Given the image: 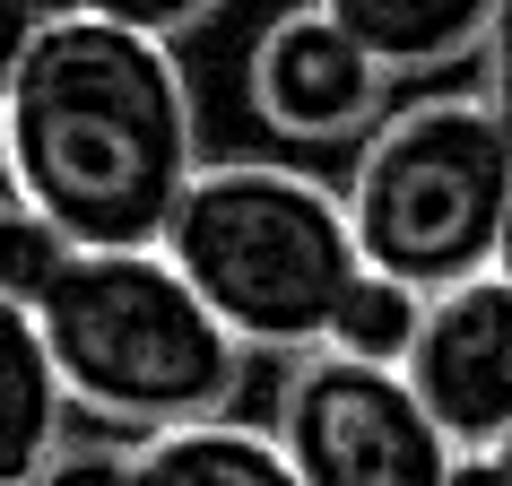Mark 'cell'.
<instances>
[{
	"label": "cell",
	"instance_id": "6da1fadb",
	"mask_svg": "<svg viewBox=\"0 0 512 486\" xmlns=\"http://www.w3.org/2000/svg\"><path fill=\"white\" fill-rule=\"evenodd\" d=\"M191 165L200 113L174 44L61 0L0 87V191L61 243H157Z\"/></svg>",
	"mask_w": 512,
	"mask_h": 486
},
{
	"label": "cell",
	"instance_id": "7a4b0ae2",
	"mask_svg": "<svg viewBox=\"0 0 512 486\" xmlns=\"http://www.w3.org/2000/svg\"><path fill=\"white\" fill-rule=\"evenodd\" d=\"M61 400L105 434H157L174 417L235 408L252 356L226 339L165 243H70L53 278L27 296Z\"/></svg>",
	"mask_w": 512,
	"mask_h": 486
},
{
	"label": "cell",
	"instance_id": "3957f363",
	"mask_svg": "<svg viewBox=\"0 0 512 486\" xmlns=\"http://www.w3.org/2000/svg\"><path fill=\"white\" fill-rule=\"evenodd\" d=\"M157 243L243 356H296L330 339L348 287L365 278L339 183L287 157L191 165Z\"/></svg>",
	"mask_w": 512,
	"mask_h": 486
},
{
	"label": "cell",
	"instance_id": "277c9868",
	"mask_svg": "<svg viewBox=\"0 0 512 486\" xmlns=\"http://www.w3.org/2000/svg\"><path fill=\"white\" fill-rule=\"evenodd\" d=\"M339 200H348L365 270H391L408 287H452L495 261V226L512 200V122L478 87L382 105L356 131Z\"/></svg>",
	"mask_w": 512,
	"mask_h": 486
},
{
	"label": "cell",
	"instance_id": "5b68a950",
	"mask_svg": "<svg viewBox=\"0 0 512 486\" xmlns=\"http://www.w3.org/2000/svg\"><path fill=\"white\" fill-rule=\"evenodd\" d=\"M270 434L296 486H452L460 460L391 356H356L330 339L287 356Z\"/></svg>",
	"mask_w": 512,
	"mask_h": 486
},
{
	"label": "cell",
	"instance_id": "8992f818",
	"mask_svg": "<svg viewBox=\"0 0 512 486\" xmlns=\"http://www.w3.org/2000/svg\"><path fill=\"white\" fill-rule=\"evenodd\" d=\"M400 374L417 382L426 417L443 426V443L460 460L486 452L512 426V278L495 261L452 278V287H426L417 330H408V348H400Z\"/></svg>",
	"mask_w": 512,
	"mask_h": 486
},
{
	"label": "cell",
	"instance_id": "52a82bcc",
	"mask_svg": "<svg viewBox=\"0 0 512 486\" xmlns=\"http://www.w3.org/2000/svg\"><path fill=\"white\" fill-rule=\"evenodd\" d=\"M243 96H252V122L278 131L287 148H339V139H356L391 105V70L330 18L322 0H296V9H278L270 27L252 35Z\"/></svg>",
	"mask_w": 512,
	"mask_h": 486
},
{
	"label": "cell",
	"instance_id": "ba28073f",
	"mask_svg": "<svg viewBox=\"0 0 512 486\" xmlns=\"http://www.w3.org/2000/svg\"><path fill=\"white\" fill-rule=\"evenodd\" d=\"M122 486H296V478H287V452L270 426H235L226 408H209V417L131 434Z\"/></svg>",
	"mask_w": 512,
	"mask_h": 486
},
{
	"label": "cell",
	"instance_id": "9c48e42d",
	"mask_svg": "<svg viewBox=\"0 0 512 486\" xmlns=\"http://www.w3.org/2000/svg\"><path fill=\"white\" fill-rule=\"evenodd\" d=\"M61 434H70V400L44 356V330L0 287V486H44Z\"/></svg>",
	"mask_w": 512,
	"mask_h": 486
},
{
	"label": "cell",
	"instance_id": "30bf717a",
	"mask_svg": "<svg viewBox=\"0 0 512 486\" xmlns=\"http://www.w3.org/2000/svg\"><path fill=\"white\" fill-rule=\"evenodd\" d=\"M322 9L391 79H434V70L478 61L486 18H495V0H322Z\"/></svg>",
	"mask_w": 512,
	"mask_h": 486
},
{
	"label": "cell",
	"instance_id": "8fae6325",
	"mask_svg": "<svg viewBox=\"0 0 512 486\" xmlns=\"http://www.w3.org/2000/svg\"><path fill=\"white\" fill-rule=\"evenodd\" d=\"M417 304H426V287H408V278H391V270H365L348 287V304H339V322H330V348L391 356V365H400L408 330H417Z\"/></svg>",
	"mask_w": 512,
	"mask_h": 486
},
{
	"label": "cell",
	"instance_id": "7c38bea8",
	"mask_svg": "<svg viewBox=\"0 0 512 486\" xmlns=\"http://www.w3.org/2000/svg\"><path fill=\"white\" fill-rule=\"evenodd\" d=\"M61 252H70V243H61L53 226H44V217L27 209V200H9V191H0V287L27 304L35 287L53 278V261H61Z\"/></svg>",
	"mask_w": 512,
	"mask_h": 486
},
{
	"label": "cell",
	"instance_id": "4fadbf2b",
	"mask_svg": "<svg viewBox=\"0 0 512 486\" xmlns=\"http://www.w3.org/2000/svg\"><path fill=\"white\" fill-rule=\"evenodd\" d=\"M79 9H105V18H122V27H139V35H191V27H209L226 0H79Z\"/></svg>",
	"mask_w": 512,
	"mask_h": 486
},
{
	"label": "cell",
	"instance_id": "5bb4252c",
	"mask_svg": "<svg viewBox=\"0 0 512 486\" xmlns=\"http://www.w3.org/2000/svg\"><path fill=\"white\" fill-rule=\"evenodd\" d=\"M478 96L512 122V0H495V18H486V44H478Z\"/></svg>",
	"mask_w": 512,
	"mask_h": 486
},
{
	"label": "cell",
	"instance_id": "9a60e30c",
	"mask_svg": "<svg viewBox=\"0 0 512 486\" xmlns=\"http://www.w3.org/2000/svg\"><path fill=\"white\" fill-rule=\"evenodd\" d=\"M53 9H61V0H0V87L18 79V61H27L35 27H44Z\"/></svg>",
	"mask_w": 512,
	"mask_h": 486
},
{
	"label": "cell",
	"instance_id": "2e32d148",
	"mask_svg": "<svg viewBox=\"0 0 512 486\" xmlns=\"http://www.w3.org/2000/svg\"><path fill=\"white\" fill-rule=\"evenodd\" d=\"M460 478H495V486H512V426L495 434L486 452H469V460H460V469H452V486H460Z\"/></svg>",
	"mask_w": 512,
	"mask_h": 486
},
{
	"label": "cell",
	"instance_id": "e0dca14e",
	"mask_svg": "<svg viewBox=\"0 0 512 486\" xmlns=\"http://www.w3.org/2000/svg\"><path fill=\"white\" fill-rule=\"evenodd\" d=\"M495 270L512 278V200H504V226H495Z\"/></svg>",
	"mask_w": 512,
	"mask_h": 486
}]
</instances>
